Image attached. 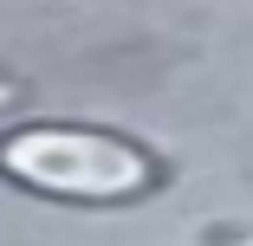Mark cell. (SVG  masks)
<instances>
[{
	"mask_svg": "<svg viewBox=\"0 0 253 246\" xmlns=\"http://www.w3.org/2000/svg\"><path fill=\"white\" fill-rule=\"evenodd\" d=\"M0 175L33 194H52V201L111 208V201H136L156 181V162H149V149H136L130 136H111V130L20 123L0 136Z\"/></svg>",
	"mask_w": 253,
	"mask_h": 246,
	"instance_id": "1",
	"label": "cell"
},
{
	"mask_svg": "<svg viewBox=\"0 0 253 246\" xmlns=\"http://www.w3.org/2000/svg\"><path fill=\"white\" fill-rule=\"evenodd\" d=\"M0 97H7V84H0Z\"/></svg>",
	"mask_w": 253,
	"mask_h": 246,
	"instance_id": "2",
	"label": "cell"
}]
</instances>
